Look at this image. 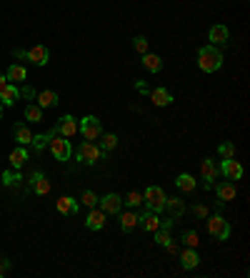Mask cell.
Listing matches in <instances>:
<instances>
[{
    "label": "cell",
    "mask_w": 250,
    "mask_h": 278,
    "mask_svg": "<svg viewBox=\"0 0 250 278\" xmlns=\"http://www.w3.org/2000/svg\"><path fill=\"white\" fill-rule=\"evenodd\" d=\"M198 65L203 73H215L223 68V53H220L215 45H205L198 50Z\"/></svg>",
    "instance_id": "1"
},
{
    "label": "cell",
    "mask_w": 250,
    "mask_h": 278,
    "mask_svg": "<svg viewBox=\"0 0 250 278\" xmlns=\"http://www.w3.org/2000/svg\"><path fill=\"white\" fill-rule=\"evenodd\" d=\"M165 190L160 188V185H148L145 190H143V203L148 206V211H155V213H160V211H165Z\"/></svg>",
    "instance_id": "2"
},
{
    "label": "cell",
    "mask_w": 250,
    "mask_h": 278,
    "mask_svg": "<svg viewBox=\"0 0 250 278\" xmlns=\"http://www.w3.org/2000/svg\"><path fill=\"white\" fill-rule=\"evenodd\" d=\"M48 148H50V153L55 155V160H70V155H73V148H70V143L58 135L55 130H50V141H48Z\"/></svg>",
    "instance_id": "3"
},
{
    "label": "cell",
    "mask_w": 250,
    "mask_h": 278,
    "mask_svg": "<svg viewBox=\"0 0 250 278\" xmlns=\"http://www.w3.org/2000/svg\"><path fill=\"white\" fill-rule=\"evenodd\" d=\"M208 233L215 241H228L230 233H233V228H230V223L223 216H208Z\"/></svg>",
    "instance_id": "4"
},
{
    "label": "cell",
    "mask_w": 250,
    "mask_h": 278,
    "mask_svg": "<svg viewBox=\"0 0 250 278\" xmlns=\"http://www.w3.org/2000/svg\"><path fill=\"white\" fill-rule=\"evenodd\" d=\"M78 160L85 163V165H95L98 160H103V151H100V146L93 143V141H83L80 148H78Z\"/></svg>",
    "instance_id": "5"
},
{
    "label": "cell",
    "mask_w": 250,
    "mask_h": 278,
    "mask_svg": "<svg viewBox=\"0 0 250 278\" xmlns=\"http://www.w3.org/2000/svg\"><path fill=\"white\" fill-rule=\"evenodd\" d=\"M78 133H83L85 141H98L103 135V123L95 118V116H85L80 123H78Z\"/></svg>",
    "instance_id": "6"
},
{
    "label": "cell",
    "mask_w": 250,
    "mask_h": 278,
    "mask_svg": "<svg viewBox=\"0 0 250 278\" xmlns=\"http://www.w3.org/2000/svg\"><path fill=\"white\" fill-rule=\"evenodd\" d=\"M98 203H100V211H105V216H108V213L118 216V213L123 211V198H120L118 193H108V196L98 198Z\"/></svg>",
    "instance_id": "7"
},
{
    "label": "cell",
    "mask_w": 250,
    "mask_h": 278,
    "mask_svg": "<svg viewBox=\"0 0 250 278\" xmlns=\"http://www.w3.org/2000/svg\"><path fill=\"white\" fill-rule=\"evenodd\" d=\"M220 173L228 178V181H240L243 178V165L235 160V158H225L220 163Z\"/></svg>",
    "instance_id": "8"
},
{
    "label": "cell",
    "mask_w": 250,
    "mask_h": 278,
    "mask_svg": "<svg viewBox=\"0 0 250 278\" xmlns=\"http://www.w3.org/2000/svg\"><path fill=\"white\" fill-rule=\"evenodd\" d=\"M53 130H55L58 135H63V138H73V135L78 133V121H75L73 116H63Z\"/></svg>",
    "instance_id": "9"
},
{
    "label": "cell",
    "mask_w": 250,
    "mask_h": 278,
    "mask_svg": "<svg viewBox=\"0 0 250 278\" xmlns=\"http://www.w3.org/2000/svg\"><path fill=\"white\" fill-rule=\"evenodd\" d=\"M55 208H58V213H63V216H78V211H80L78 201H75V198H70V196L58 198V201H55Z\"/></svg>",
    "instance_id": "10"
},
{
    "label": "cell",
    "mask_w": 250,
    "mask_h": 278,
    "mask_svg": "<svg viewBox=\"0 0 250 278\" xmlns=\"http://www.w3.org/2000/svg\"><path fill=\"white\" fill-rule=\"evenodd\" d=\"M200 173H203V181H205V188H213V181H215V176H218V168H215V160L213 158H205L203 163H200Z\"/></svg>",
    "instance_id": "11"
},
{
    "label": "cell",
    "mask_w": 250,
    "mask_h": 278,
    "mask_svg": "<svg viewBox=\"0 0 250 278\" xmlns=\"http://www.w3.org/2000/svg\"><path fill=\"white\" fill-rule=\"evenodd\" d=\"M28 61H30L33 65H38V68H43L45 63L50 61V50H48L45 45H35V48L28 50Z\"/></svg>",
    "instance_id": "12"
},
{
    "label": "cell",
    "mask_w": 250,
    "mask_h": 278,
    "mask_svg": "<svg viewBox=\"0 0 250 278\" xmlns=\"http://www.w3.org/2000/svg\"><path fill=\"white\" fill-rule=\"evenodd\" d=\"M165 211L170 213V218H180L185 213V201L178 196H170V198H165Z\"/></svg>",
    "instance_id": "13"
},
{
    "label": "cell",
    "mask_w": 250,
    "mask_h": 278,
    "mask_svg": "<svg viewBox=\"0 0 250 278\" xmlns=\"http://www.w3.org/2000/svg\"><path fill=\"white\" fill-rule=\"evenodd\" d=\"M118 216H120V228H123L125 233H130V231H135L140 226V216L135 211H120Z\"/></svg>",
    "instance_id": "14"
},
{
    "label": "cell",
    "mask_w": 250,
    "mask_h": 278,
    "mask_svg": "<svg viewBox=\"0 0 250 278\" xmlns=\"http://www.w3.org/2000/svg\"><path fill=\"white\" fill-rule=\"evenodd\" d=\"M178 256H180V263H183V268H185V271L198 268V263H200V256H198V251H195V248H185V251H180Z\"/></svg>",
    "instance_id": "15"
},
{
    "label": "cell",
    "mask_w": 250,
    "mask_h": 278,
    "mask_svg": "<svg viewBox=\"0 0 250 278\" xmlns=\"http://www.w3.org/2000/svg\"><path fill=\"white\" fill-rule=\"evenodd\" d=\"M208 38H210V45H225L230 40V31L225 25H213L210 33H208Z\"/></svg>",
    "instance_id": "16"
},
{
    "label": "cell",
    "mask_w": 250,
    "mask_h": 278,
    "mask_svg": "<svg viewBox=\"0 0 250 278\" xmlns=\"http://www.w3.org/2000/svg\"><path fill=\"white\" fill-rule=\"evenodd\" d=\"M20 98V88L15 83H8L3 91H0V103L3 105H15V100Z\"/></svg>",
    "instance_id": "17"
},
{
    "label": "cell",
    "mask_w": 250,
    "mask_h": 278,
    "mask_svg": "<svg viewBox=\"0 0 250 278\" xmlns=\"http://www.w3.org/2000/svg\"><path fill=\"white\" fill-rule=\"evenodd\" d=\"M150 100L155 103L158 108H165V105L173 103V93L168 88H155V91H150Z\"/></svg>",
    "instance_id": "18"
},
{
    "label": "cell",
    "mask_w": 250,
    "mask_h": 278,
    "mask_svg": "<svg viewBox=\"0 0 250 278\" xmlns=\"http://www.w3.org/2000/svg\"><path fill=\"white\" fill-rule=\"evenodd\" d=\"M85 226H88L90 231H100V228L105 226V211H100V208H90Z\"/></svg>",
    "instance_id": "19"
},
{
    "label": "cell",
    "mask_w": 250,
    "mask_h": 278,
    "mask_svg": "<svg viewBox=\"0 0 250 278\" xmlns=\"http://www.w3.org/2000/svg\"><path fill=\"white\" fill-rule=\"evenodd\" d=\"M30 185H33V190H35L38 196H48V193H50V183H48V178H45L43 173H33Z\"/></svg>",
    "instance_id": "20"
},
{
    "label": "cell",
    "mask_w": 250,
    "mask_h": 278,
    "mask_svg": "<svg viewBox=\"0 0 250 278\" xmlns=\"http://www.w3.org/2000/svg\"><path fill=\"white\" fill-rule=\"evenodd\" d=\"M13 135H15V141H18L20 146H30L33 133H30V128H28L25 123H15V125H13Z\"/></svg>",
    "instance_id": "21"
},
{
    "label": "cell",
    "mask_w": 250,
    "mask_h": 278,
    "mask_svg": "<svg viewBox=\"0 0 250 278\" xmlns=\"http://www.w3.org/2000/svg\"><path fill=\"white\" fill-rule=\"evenodd\" d=\"M215 193H218V198L225 203V201H235V185L230 183V181H223V183L215 185Z\"/></svg>",
    "instance_id": "22"
},
{
    "label": "cell",
    "mask_w": 250,
    "mask_h": 278,
    "mask_svg": "<svg viewBox=\"0 0 250 278\" xmlns=\"http://www.w3.org/2000/svg\"><path fill=\"white\" fill-rule=\"evenodd\" d=\"M140 226H143L145 231H150V233H155L158 228H160V216H158L155 211H148L145 216H140Z\"/></svg>",
    "instance_id": "23"
},
{
    "label": "cell",
    "mask_w": 250,
    "mask_h": 278,
    "mask_svg": "<svg viewBox=\"0 0 250 278\" xmlns=\"http://www.w3.org/2000/svg\"><path fill=\"white\" fill-rule=\"evenodd\" d=\"M5 78H8V83H23L28 78V70L23 65H10L8 73H5Z\"/></svg>",
    "instance_id": "24"
},
{
    "label": "cell",
    "mask_w": 250,
    "mask_h": 278,
    "mask_svg": "<svg viewBox=\"0 0 250 278\" xmlns=\"http://www.w3.org/2000/svg\"><path fill=\"white\" fill-rule=\"evenodd\" d=\"M35 98H38V105H40V108H53V105H58V93L55 91H40Z\"/></svg>",
    "instance_id": "25"
},
{
    "label": "cell",
    "mask_w": 250,
    "mask_h": 278,
    "mask_svg": "<svg viewBox=\"0 0 250 278\" xmlns=\"http://www.w3.org/2000/svg\"><path fill=\"white\" fill-rule=\"evenodd\" d=\"M143 65H145V70H150V73H160V70H163L160 55H153V53H145V55H143Z\"/></svg>",
    "instance_id": "26"
},
{
    "label": "cell",
    "mask_w": 250,
    "mask_h": 278,
    "mask_svg": "<svg viewBox=\"0 0 250 278\" xmlns=\"http://www.w3.org/2000/svg\"><path fill=\"white\" fill-rule=\"evenodd\" d=\"M175 185H178L183 193H193V190H195V178H193L190 173H180V176L175 178Z\"/></svg>",
    "instance_id": "27"
},
{
    "label": "cell",
    "mask_w": 250,
    "mask_h": 278,
    "mask_svg": "<svg viewBox=\"0 0 250 278\" xmlns=\"http://www.w3.org/2000/svg\"><path fill=\"white\" fill-rule=\"evenodd\" d=\"M98 141H100V151H103V153H108V151H113V148L118 146V135H115V133H103Z\"/></svg>",
    "instance_id": "28"
},
{
    "label": "cell",
    "mask_w": 250,
    "mask_h": 278,
    "mask_svg": "<svg viewBox=\"0 0 250 278\" xmlns=\"http://www.w3.org/2000/svg\"><path fill=\"white\" fill-rule=\"evenodd\" d=\"M25 160H28V151L20 146V148H15L13 153H10V165L13 168H23L25 165Z\"/></svg>",
    "instance_id": "29"
},
{
    "label": "cell",
    "mask_w": 250,
    "mask_h": 278,
    "mask_svg": "<svg viewBox=\"0 0 250 278\" xmlns=\"http://www.w3.org/2000/svg\"><path fill=\"white\" fill-rule=\"evenodd\" d=\"M25 121L40 123V121H43V108H40V105H25Z\"/></svg>",
    "instance_id": "30"
},
{
    "label": "cell",
    "mask_w": 250,
    "mask_h": 278,
    "mask_svg": "<svg viewBox=\"0 0 250 278\" xmlns=\"http://www.w3.org/2000/svg\"><path fill=\"white\" fill-rule=\"evenodd\" d=\"M125 206H130V208H138V206H143V193H138V190H130L128 196L123 198Z\"/></svg>",
    "instance_id": "31"
},
{
    "label": "cell",
    "mask_w": 250,
    "mask_h": 278,
    "mask_svg": "<svg viewBox=\"0 0 250 278\" xmlns=\"http://www.w3.org/2000/svg\"><path fill=\"white\" fill-rule=\"evenodd\" d=\"M80 203H83V206H88V208H95V206H98V196H95L90 188H85V190L80 193Z\"/></svg>",
    "instance_id": "32"
},
{
    "label": "cell",
    "mask_w": 250,
    "mask_h": 278,
    "mask_svg": "<svg viewBox=\"0 0 250 278\" xmlns=\"http://www.w3.org/2000/svg\"><path fill=\"white\" fill-rule=\"evenodd\" d=\"M133 48H135V53L145 55V53H148V38H145V35H135V38H133Z\"/></svg>",
    "instance_id": "33"
},
{
    "label": "cell",
    "mask_w": 250,
    "mask_h": 278,
    "mask_svg": "<svg viewBox=\"0 0 250 278\" xmlns=\"http://www.w3.org/2000/svg\"><path fill=\"white\" fill-rule=\"evenodd\" d=\"M180 241H183L188 248H198V243H200V238H198V233H195V231H183Z\"/></svg>",
    "instance_id": "34"
},
{
    "label": "cell",
    "mask_w": 250,
    "mask_h": 278,
    "mask_svg": "<svg viewBox=\"0 0 250 278\" xmlns=\"http://www.w3.org/2000/svg\"><path fill=\"white\" fill-rule=\"evenodd\" d=\"M48 141H50V133H45V135H33L30 146H35V151H43V148L48 146Z\"/></svg>",
    "instance_id": "35"
},
{
    "label": "cell",
    "mask_w": 250,
    "mask_h": 278,
    "mask_svg": "<svg viewBox=\"0 0 250 278\" xmlns=\"http://www.w3.org/2000/svg\"><path fill=\"white\" fill-rule=\"evenodd\" d=\"M173 238H170V231H165V228H158L155 231V243L158 246H165V243H170Z\"/></svg>",
    "instance_id": "36"
},
{
    "label": "cell",
    "mask_w": 250,
    "mask_h": 278,
    "mask_svg": "<svg viewBox=\"0 0 250 278\" xmlns=\"http://www.w3.org/2000/svg\"><path fill=\"white\" fill-rule=\"evenodd\" d=\"M218 153L223 160H225V158H235V146H233V143H223L218 148Z\"/></svg>",
    "instance_id": "37"
},
{
    "label": "cell",
    "mask_w": 250,
    "mask_h": 278,
    "mask_svg": "<svg viewBox=\"0 0 250 278\" xmlns=\"http://www.w3.org/2000/svg\"><path fill=\"white\" fill-rule=\"evenodd\" d=\"M3 183L5 185H18L20 183V176L13 173V171H5V173H3Z\"/></svg>",
    "instance_id": "38"
},
{
    "label": "cell",
    "mask_w": 250,
    "mask_h": 278,
    "mask_svg": "<svg viewBox=\"0 0 250 278\" xmlns=\"http://www.w3.org/2000/svg\"><path fill=\"white\" fill-rule=\"evenodd\" d=\"M193 216H198V218H208V208L198 203V206H193Z\"/></svg>",
    "instance_id": "39"
},
{
    "label": "cell",
    "mask_w": 250,
    "mask_h": 278,
    "mask_svg": "<svg viewBox=\"0 0 250 278\" xmlns=\"http://www.w3.org/2000/svg\"><path fill=\"white\" fill-rule=\"evenodd\" d=\"M10 271V261L8 258H0V276H5Z\"/></svg>",
    "instance_id": "40"
},
{
    "label": "cell",
    "mask_w": 250,
    "mask_h": 278,
    "mask_svg": "<svg viewBox=\"0 0 250 278\" xmlns=\"http://www.w3.org/2000/svg\"><path fill=\"white\" fill-rule=\"evenodd\" d=\"M165 251H168V253H173V256H178V253H180V248H178V243H173V241H170V243H165Z\"/></svg>",
    "instance_id": "41"
},
{
    "label": "cell",
    "mask_w": 250,
    "mask_h": 278,
    "mask_svg": "<svg viewBox=\"0 0 250 278\" xmlns=\"http://www.w3.org/2000/svg\"><path fill=\"white\" fill-rule=\"evenodd\" d=\"M135 88H138V93H143V95H150V88H148L143 80H138V83H135Z\"/></svg>",
    "instance_id": "42"
},
{
    "label": "cell",
    "mask_w": 250,
    "mask_h": 278,
    "mask_svg": "<svg viewBox=\"0 0 250 278\" xmlns=\"http://www.w3.org/2000/svg\"><path fill=\"white\" fill-rule=\"evenodd\" d=\"M20 95L23 98H35V91H33L30 86H25V88H20Z\"/></svg>",
    "instance_id": "43"
},
{
    "label": "cell",
    "mask_w": 250,
    "mask_h": 278,
    "mask_svg": "<svg viewBox=\"0 0 250 278\" xmlns=\"http://www.w3.org/2000/svg\"><path fill=\"white\" fill-rule=\"evenodd\" d=\"M13 55H15V58H28V50H20V48H18V50H13Z\"/></svg>",
    "instance_id": "44"
},
{
    "label": "cell",
    "mask_w": 250,
    "mask_h": 278,
    "mask_svg": "<svg viewBox=\"0 0 250 278\" xmlns=\"http://www.w3.org/2000/svg\"><path fill=\"white\" fill-rule=\"evenodd\" d=\"M5 86H8V78H5V75H3V73H0V91H3V88H5Z\"/></svg>",
    "instance_id": "45"
},
{
    "label": "cell",
    "mask_w": 250,
    "mask_h": 278,
    "mask_svg": "<svg viewBox=\"0 0 250 278\" xmlns=\"http://www.w3.org/2000/svg\"><path fill=\"white\" fill-rule=\"evenodd\" d=\"M3 108H5V105H3V103H0V121H3Z\"/></svg>",
    "instance_id": "46"
}]
</instances>
